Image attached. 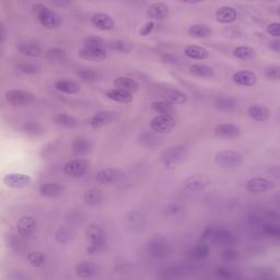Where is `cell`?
Segmentation results:
<instances>
[{
	"instance_id": "1",
	"label": "cell",
	"mask_w": 280,
	"mask_h": 280,
	"mask_svg": "<svg viewBox=\"0 0 280 280\" xmlns=\"http://www.w3.org/2000/svg\"><path fill=\"white\" fill-rule=\"evenodd\" d=\"M86 240H88V244L85 246V252L89 255H95L99 254L100 252L103 251V248L106 246L108 243V237L104 229L102 228L100 225L93 223L91 225L85 232Z\"/></svg>"
},
{
	"instance_id": "46",
	"label": "cell",
	"mask_w": 280,
	"mask_h": 280,
	"mask_svg": "<svg viewBox=\"0 0 280 280\" xmlns=\"http://www.w3.org/2000/svg\"><path fill=\"white\" fill-rule=\"evenodd\" d=\"M83 44L84 47L89 48H105L104 40L100 37H96V35H91V37L85 38Z\"/></svg>"
},
{
	"instance_id": "19",
	"label": "cell",
	"mask_w": 280,
	"mask_h": 280,
	"mask_svg": "<svg viewBox=\"0 0 280 280\" xmlns=\"http://www.w3.org/2000/svg\"><path fill=\"white\" fill-rule=\"evenodd\" d=\"M40 195L44 198H56L65 193V187L57 182H48L39 188Z\"/></svg>"
},
{
	"instance_id": "29",
	"label": "cell",
	"mask_w": 280,
	"mask_h": 280,
	"mask_svg": "<svg viewBox=\"0 0 280 280\" xmlns=\"http://www.w3.org/2000/svg\"><path fill=\"white\" fill-rule=\"evenodd\" d=\"M114 85H115V88L126 91V92L131 93V94L134 92H137L139 89L138 83H137L134 79H131L129 77H124V76H121V77H117L114 80Z\"/></svg>"
},
{
	"instance_id": "17",
	"label": "cell",
	"mask_w": 280,
	"mask_h": 280,
	"mask_svg": "<svg viewBox=\"0 0 280 280\" xmlns=\"http://www.w3.org/2000/svg\"><path fill=\"white\" fill-rule=\"evenodd\" d=\"M91 24L100 31H110L114 29L115 21L109 13L98 12L91 17Z\"/></svg>"
},
{
	"instance_id": "25",
	"label": "cell",
	"mask_w": 280,
	"mask_h": 280,
	"mask_svg": "<svg viewBox=\"0 0 280 280\" xmlns=\"http://www.w3.org/2000/svg\"><path fill=\"white\" fill-rule=\"evenodd\" d=\"M238 18L237 10L230 6L220 7L216 12V19L219 23L231 24L236 21Z\"/></svg>"
},
{
	"instance_id": "47",
	"label": "cell",
	"mask_w": 280,
	"mask_h": 280,
	"mask_svg": "<svg viewBox=\"0 0 280 280\" xmlns=\"http://www.w3.org/2000/svg\"><path fill=\"white\" fill-rule=\"evenodd\" d=\"M17 69L24 75H35L40 73V67L34 63H20L17 65Z\"/></svg>"
},
{
	"instance_id": "57",
	"label": "cell",
	"mask_w": 280,
	"mask_h": 280,
	"mask_svg": "<svg viewBox=\"0 0 280 280\" xmlns=\"http://www.w3.org/2000/svg\"><path fill=\"white\" fill-rule=\"evenodd\" d=\"M268 47H269V49H272L273 52L279 53L280 52V42L277 39L274 40H272V42H269Z\"/></svg>"
},
{
	"instance_id": "31",
	"label": "cell",
	"mask_w": 280,
	"mask_h": 280,
	"mask_svg": "<svg viewBox=\"0 0 280 280\" xmlns=\"http://www.w3.org/2000/svg\"><path fill=\"white\" fill-rule=\"evenodd\" d=\"M71 149H73L76 155L84 156L89 154L91 149H92V144H91L89 139L84 138V137H77L71 142Z\"/></svg>"
},
{
	"instance_id": "2",
	"label": "cell",
	"mask_w": 280,
	"mask_h": 280,
	"mask_svg": "<svg viewBox=\"0 0 280 280\" xmlns=\"http://www.w3.org/2000/svg\"><path fill=\"white\" fill-rule=\"evenodd\" d=\"M32 12L45 29L54 30L62 25V18L47 4L35 2L32 6Z\"/></svg>"
},
{
	"instance_id": "45",
	"label": "cell",
	"mask_w": 280,
	"mask_h": 280,
	"mask_svg": "<svg viewBox=\"0 0 280 280\" xmlns=\"http://www.w3.org/2000/svg\"><path fill=\"white\" fill-rule=\"evenodd\" d=\"M78 78L83 82H94L100 78V74L94 69H81L77 73Z\"/></svg>"
},
{
	"instance_id": "35",
	"label": "cell",
	"mask_w": 280,
	"mask_h": 280,
	"mask_svg": "<svg viewBox=\"0 0 280 280\" xmlns=\"http://www.w3.org/2000/svg\"><path fill=\"white\" fill-rule=\"evenodd\" d=\"M105 95H106V98L110 99L111 101L117 102V103L127 104V103H130V102L132 101L131 93H128V92H126V91H123L117 88L109 90Z\"/></svg>"
},
{
	"instance_id": "5",
	"label": "cell",
	"mask_w": 280,
	"mask_h": 280,
	"mask_svg": "<svg viewBox=\"0 0 280 280\" xmlns=\"http://www.w3.org/2000/svg\"><path fill=\"white\" fill-rule=\"evenodd\" d=\"M215 162L222 169H236L243 162V156L237 151L221 150L216 154Z\"/></svg>"
},
{
	"instance_id": "30",
	"label": "cell",
	"mask_w": 280,
	"mask_h": 280,
	"mask_svg": "<svg viewBox=\"0 0 280 280\" xmlns=\"http://www.w3.org/2000/svg\"><path fill=\"white\" fill-rule=\"evenodd\" d=\"M190 74L197 78L210 79L215 76V70L205 64H194L190 67Z\"/></svg>"
},
{
	"instance_id": "40",
	"label": "cell",
	"mask_w": 280,
	"mask_h": 280,
	"mask_svg": "<svg viewBox=\"0 0 280 280\" xmlns=\"http://www.w3.org/2000/svg\"><path fill=\"white\" fill-rule=\"evenodd\" d=\"M74 230L68 227H60L55 232V240L59 244H67L74 239Z\"/></svg>"
},
{
	"instance_id": "23",
	"label": "cell",
	"mask_w": 280,
	"mask_h": 280,
	"mask_svg": "<svg viewBox=\"0 0 280 280\" xmlns=\"http://www.w3.org/2000/svg\"><path fill=\"white\" fill-rule=\"evenodd\" d=\"M17 49L20 54L30 58H37L43 54L42 47L34 42H20L17 45Z\"/></svg>"
},
{
	"instance_id": "27",
	"label": "cell",
	"mask_w": 280,
	"mask_h": 280,
	"mask_svg": "<svg viewBox=\"0 0 280 280\" xmlns=\"http://www.w3.org/2000/svg\"><path fill=\"white\" fill-rule=\"evenodd\" d=\"M103 192H102L100 188L92 187L86 190L84 195H83V200L85 202V205H88L90 207H95L99 206L100 203L103 201Z\"/></svg>"
},
{
	"instance_id": "28",
	"label": "cell",
	"mask_w": 280,
	"mask_h": 280,
	"mask_svg": "<svg viewBox=\"0 0 280 280\" xmlns=\"http://www.w3.org/2000/svg\"><path fill=\"white\" fill-rule=\"evenodd\" d=\"M184 54L186 57L195 60H206L210 56L208 49L201 46H197V45H188L184 49Z\"/></svg>"
},
{
	"instance_id": "14",
	"label": "cell",
	"mask_w": 280,
	"mask_h": 280,
	"mask_svg": "<svg viewBox=\"0 0 280 280\" xmlns=\"http://www.w3.org/2000/svg\"><path fill=\"white\" fill-rule=\"evenodd\" d=\"M210 185V180L205 174H193L184 181V187L188 192H202Z\"/></svg>"
},
{
	"instance_id": "58",
	"label": "cell",
	"mask_w": 280,
	"mask_h": 280,
	"mask_svg": "<svg viewBox=\"0 0 280 280\" xmlns=\"http://www.w3.org/2000/svg\"><path fill=\"white\" fill-rule=\"evenodd\" d=\"M162 60L167 64H175L177 63V57L172 54H166L163 56V57H162Z\"/></svg>"
},
{
	"instance_id": "55",
	"label": "cell",
	"mask_w": 280,
	"mask_h": 280,
	"mask_svg": "<svg viewBox=\"0 0 280 280\" xmlns=\"http://www.w3.org/2000/svg\"><path fill=\"white\" fill-rule=\"evenodd\" d=\"M266 31L269 35H272L273 38L278 39L280 37V24L278 22H273L267 25Z\"/></svg>"
},
{
	"instance_id": "3",
	"label": "cell",
	"mask_w": 280,
	"mask_h": 280,
	"mask_svg": "<svg viewBox=\"0 0 280 280\" xmlns=\"http://www.w3.org/2000/svg\"><path fill=\"white\" fill-rule=\"evenodd\" d=\"M202 240L210 241L217 245L229 246L237 242V237L227 228H207L202 233Z\"/></svg>"
},
{
	"instance_id": "11",
	"label": "cell",
	"mask_w": 280,
	"mask_h": 280,
	"mask_svg": "<svg viewBox=\"0 0 280 280\" xmlns=\"http://www.w3.org/2000/svg\"><path fill=\"white\" fill-rule=\"evenodd\" d=\"M37 228H38L37 218L30 215L20 218L16 226L18 234L24 239L32 237L34 232L37 231Z\"/></svg>"
},
{
	"instance_id": "24",
	"label": "cell",
	"mask_w": 280,
	"mask_h": 280,
	"mask_svg": "<svg viewBox=\"0 0 280 280\" xmlns=\"http://www.w3.org/2000/svg\"><path fill=\"white\" fill-rule=\"evenodd\" d=\"M232 80L243 86H254L257 83V76L252 71L241 70L232 76Z\"/></svg>"
},
{
	"instance_id": "13",
	"label": "cell",
	"mask_w": 280,
	"mask_h": 280,
	"mask_svg": "<svg viewBox=\"0 0 280 280\" xmlns=\"http://www.w3.org/2000/svg\"><path fill=\"white\" fill-rule=\"evenodd\" d=\"M117 117V113L113 111H100L93 114L88 120V125L93 129H99L114 121Z\"/></svg>"
},
{
	"instance_id": "59",
	"label": "cell",
	"mask_w": 280,
	"mask_h": 280,
	"mask_svg": "<svg viewBox=\"0 0 280 280\" xmlns=\"http://www.w3.org/2000/svg\"><path fill=\"white\" fill-rule=\"evenodd\" d=\"M53 4L59 7H68L71 4V1H65V0H63V1H53Z\"/></svg>"
},
{
	"instance_id": "6",
	"label": "cell",
	"mask_w": 280,
	"mask_h": 280,
	"mask_svg": "<svg viewBox=\"0 0 280 280\" xmlns=\"http://www.w3.org/2000/svg\"><path fill=\"white\" fill-rule=\"evenodd\" d=\"M90 167V161L85 158H76L68 161L63 167L64 173L69 177L78 179L82 177Z\"/></svg>"
},
{
	"instance_id": "4",
	"label": "cell",
	"mask_w": 280,
	"mask_h": 280,
	"mask_svg": "<svg viewBox=\"0 0 280 280\" xmlns=\"http://www.w3.org/2000/svg\"><path fill=\"white\" fill-rule=\"evenodd\" d=\"M188 156V148L184 145L171 147L166 149L162 155V162L166 170H174L177 164L184 161Z\"/></svg>"
},
{
	"instance_id": "38",
	"label": "cell",
	"mask_w": 280,
	"mask_h": 280,
	"mask_svg": "<svg viewBox=\"0 0 280 280\" xmlns=\"http://www.w3.org/2000/svg\"><path fill=\"white\" fill-rule=\"evenodd\" d=\"M22 129L25 134L32 137H39L44 135L45 128L44 126L39 121H27L22 126Z\"/></svg>"
},
{
	"instance_id": "10",
	"label": "cell",
	"mask_w": 280,
	"mask_h": 280,
	"mask_svg": "<svg viewBox=\"0 0 280 280\" xmlns=\"http://www.w3.org/2000/svg\"><path fill=\"white\" fill-rule=\"evenodd\" d=\"M276 186L275 182L267 177H253V179L248 180L246 183V190L253 194H262V193H266L272 191Z\"/></svg>"
},
{
	"instance_id": "54",
	"label": "cell",
	"mask_w": 280,
	"mask_h": 280,
	"mask_svg": "<svg viewBox=\"0 0 280 280\" xmlns=\"http://www.w3.org/2000/svg\"><path fill=\"white\" fill-rule=\"evenodd\" d=\"M215 274L219 278H222V279H230L232 278V272L230 269L225 267V266H220V267H217L215 269Z\"/></svg>"
},
{
	"instance_id": "43",
	"label": "cell",
	"mask_w": 280,
	"mask_h": 280,
	"mask_svg": "<svg viewBox=\"0 0 280 280\" xmlns=\"http://www.w3.org/2000/svg\"><path fill=\"white\" fill-rule=\"evenodd\" d=\"M45 58L50 63H60L66 59V52L63 48L53 47L45 53Z\"/></svg>"
},
{
	"instance_id": "22",
	"label": "cell",
	"mask_w": 280,
	"mask_h": 280,
	"mask_svg": "<svg viewBox=\"0 0 280 280\" xmlns=\"http://www.w3.org/2000/svg\"><path fill=\"white\" fill-rule=\"evenodd\" d=\"M247 115L252 120L258 121V123H263V121H266L269 119V116H271V111H269L265 105L253 104L251 106H248Z\"/></svg>"
},
{
	"instance_id": "39",
	"label": "cell",
	"mask_w": 280,
	"mask_h": 280,
	"mask_svg": "<svg viewBox=\"0 0 280 280\" xmlns=\"http://www.w3.org/2000/svg\"><path fill=\"white\" fill-rule=\"evenodd\" d=\"M238 106L237 101L229 98V96H222L215 101V108L221 112H231Z\"/></svg>"
},
{
	"instance_id": "36",
	"label": "cell",
	"mask_w": 280,
	"mask_h": 280,
	"mask_svg": "<svg viewBox=\"0 0 280 280\" xmlns=\"http://www.w3.org/2000/svg\"><path fill=\"white\" fill-rule=\"evenodd\" d=\"M27 259H28L29 264L35 268L44 267L45 264H46L47 262L46 255H45V254L40 251H32V252L28 253Z\"/></svg>"
},
{
	"instance_id": "60",
	"label": "cell",
	"mask_w": 280,
	"mask_h": 280,
	"mask_svg": "<svg viewBox=\"0 0 280 280\" xmlns=\"http://www.w3.org/2000/svg\"><path fill=\"white\" fill-rule=\"evenodd\" d=\"M4 40H6V29H4V25L1 24V42L3 43Z\"/></svg>"
},
{
	"instance_id": "7",
	"label": "cell",
	"mask_w": 280,
	"mask_h": 280,
	"mask_svg": "<svg viewBox=\"0 0 280 280\" xmlns=\"http://www.w3.org/2000/svg\"><path fill=\"white\" fill-rule=\"evenodd\" d=\"M150 128L158 134H169L176 125V120L171 114H158L150 120Z\"/></svg>"
},
{
	"instance_id": "48",
	"label": "cell",
	"mask_w": 280,
	"mask_h": 280,
	"mask_svg": "<svg viewBox=\"0 0 280 280\" xmlns=\"http://www.w3.org/2000/svg\"><path fill=\"white\" fill-rule=\"evenodd\" d=\"M263 231L266 236L274 239H279L280 237V227L276 225V223H272V222L264 223Z\"/></svg>"
},
{
	"instance_id": "49",
	"label": "cell",
	"mask_w": 280,
	"mask_h": 280,
	"mask_svg": "<svg viewBox=\"0 0 280 280\" xmlns=\"http://www.w3.org/2000/svg\"><path fill=\"white\" fill-rule=\"evenodd\" d=\"M182 212V207L179 202H170L169 205L165 207L164 210V215L169 218H174L177 217Z\"/></svg>"
},
{
	"instance_id": "33",
	"label": "cell",
	"mask_w": 280,
	"mask_h": 280,
	"mask_svg": "<svg viewBox=\"0 0 280 280\" xmlns=\"http://www.w3.org/2000/svg\"><path fill=\"white\" fill-rule=\"evenodd\" d=\"M55 88L58 90L59 92H63L66 94H77L80 91L79 83L73 80H58L55 82Z\"/></svg>"
},
{
	"instance_id": "42",
	"label": "cell",
	"mask_w": 280,
	"mask_h": 280,
	"mask_svg": "<svg viewBox=\"0 0 280 280\" xmlns=\"http://www.w3.org/2000/svg\"><path fill=\"white\" fill-rule=\"evenodd\" d=\"M150 108L152 111H155L158 114H171L172 112L174 111V109H173V105L164 100H159V101L157 100V101L151 102Z\"/></svg>"
},
{
	"instance_id": "18",
	"label": "cell",
	"mask_w": 280,
	"mask_h": 280,
	"mask_svg": "<svg viewBox=\"0 0 280 280\" xmlns=\"http://www.w3.org/2000/svg\"><path fill=\"white\" fill-rule=\"evenodd\" d=\"M213 131H215V135L217 137H219V138H223V139L237 138V137H239L241 134L240 127L234 124H230V123L219 124L215 127V130Z\"/></svg>"
},
{
	"instance_id": "12",
	"label": "cell",
	"mask_w": 280,
	"mask_h": 280,
	"mask_svg": "<svg viewBox=\"0 0 280 280\" xmlns=\"http://www.w3.org/2000/svg\"><path fill=\"white\" fill-rule=\"evenodd\" d=\"M3 184L9 188H13V190H20V188L28 187L31 184L32 179L27 174L23 173H8L3 176L2 179Z\"/></svg>"
},
{
	"instance_id": "16",
	"label": "cell",
	"mask_w": 280,
	"mask_h": 280,
	"mask_svg": "<svg viewBox=\"0 0 280 280\" xmlns=\"http://www.w3.org/2000/svg\"><path fill=\"white\" fill-rule=\"evenodd\" d=\"M147 17H148L151 21H161V20H164L170 14V9L169 6L164 2H154L151 3L150 6L147 9Z\"/></svg>"
},
{
	"instance_id": "53",
	"label": "cell",
	"mask_w": 280,
	"mask_h": 280,
	"mask_svg": "<svg viewBox=\"0 0 280 280\" xmlns=\"http://www.w3.org/2000/svg\"><path fill=\"white\" fill-rule=\"evenodd\" d=\"M127 221L129 222V225L131 227H135V226H141V221H142V218L141 215L139 212L134 211V212H130L129 216L127 217Z\"/></svg>"
},
{
	"instance_id": "34",
	"label": "cell",
	"mask_w": 280,
	"mask_h": 280,
	"mask_svg": "<svg viewBox=\"0 0 280 280\" xmlns=\"http://www.w3.org/2000/svg\"><path fill=\"white\" fill-rule=\"evenodd\" d=\"M163 99L164 101L169 102V103L172 105H181V104L186 103L187 95L180 90L170 89V90H166L163 93Z\"/></svg>"
},
{
	"instance_id": "50",
	"label": "cell",
	"mask_w": 280,
	"mask_h": 280,
	"mask_svg": "<svg viewBox=\"0 0 280 280\" xmlns=\"http://www.w3.org/2000/svg\"><path fill=\"white\" fill-rule=\"evenodd\" d=\"M155 28H156V22L155 21H147L146 23H144L140 27L139 29V35L141 38H147L149 37V35L152 34V32L155 31Z\"/></svg>"
},
{
	"instance_id": "9",
	"label": "cell",
	"mask_w": 280,
	"mask_h": 280,
	"mask_svg": "<svg viewBox=\"0 0 280 280\" xmlns=\"http://www.w3.org/2000/svg\"><path fill=\"white\" fill-rule=\"evenodd\" d=\"M6 100L13 106H27L32 103L34 95L25 90L11 89L6 92Z\"/></svg>"
},
{
	"instance_id": "52",
	"label": "cell",
	"mask_w": 280,
	"mask_h": 280,
	"mask_svg": "<svg viewBox=\"0 0 280 280\" xmlns=\"http://www.w3.org/2000/svg\"><path fill=\"white\" fill-rule=\"evenodd\" d=\"M221 257L223 261H226V262H234V261H237L239 257H240V253L236 251V249L229 247L221 253Z\"/></svg>"
},
{
	"instance_id": "37",
	"label": "cell",
	"mask_w": 280,
	"mask_h": 280,
	"mask_svg": "<svg viewBox=\"0 0 280 280\" xmlns=\"http://www.w3.org/2000/svg\"><path fill=\"white\" fill-rule=\"evenodd\" d=\"M233 56L240 60H252L256 57V50L249 46H238L233 49Z\"/></svg>"
},
{
	"instance_id": "41",
	"label": "cell",
	"mask_w": 280,
	"mask_h": 280,
	"mask_svg": "<svg viewBox=\"0 0 280 280\" xmlns=\"http://www.w3.org/2000/svg\"><path fill=\"white\" fill-rule=\"evenodd\" d=\"M108 46L111 50L120 54H129L132 50V45L128 42H126V40H112V42L108 44Z\"/></svg>"
},
{
	"instance_id": "20",
	"label": "cell",
	"mask_w": 280,
	"mask_h": 280,
	"mask_svg": "<svg viewBox=\"0 0 280 280\" xmlns=\"http://www.w3.org/2000/svg\"><path fill=\"white\" fill-rule=\"evenodd\" d=\"M75 273L79 278L89 279L93 278L99 273V267L93 262L82 261L80 262L75 268Z\"/></svg>"
},
{
	"instance_id": "51",
	"label": "cell",
	"mask_w": 280,
	"mask_h": 280,
	"mask_svg": "<svg viewBox=\"0 0 280 280\" xmlns=\"http://www.w3.org/2000/svg\"><path fill=\"white\" fill-rule=\"evenodd\" d=\"M265 77L269 80H279L280 78V68L278 66H268L265 69Z\"/></svg>"
},
{
	"instance_id": "8",
	"label": "cell",
	"mask_w": 280,
	"mask_h": 280,
	"mask_svg": "<svg viewBox=\"0 0 280 280\" xmlns=\"http://www.w3.org/2000/svg\"><path fill=\"white\" fill-rule=\"evenodd\" d=\"M147 252L155 258H165L171 254V246L163 239L156 238L147 244Z\"/></svg>"
},
{
	"instance_id": "32",
	"label": "cell",
	"mask_w": 280,
	"mask_h": 280,
	"mask_svg": "<svg viewBox=\"0 0 280 280\" xmlns=\"http://www.w3.org/2000/svg\"><path fill=\"white\" fill-rule=\"evenodd\" d=\"M212 34V29L209 25L203 23H197L193 24L192 27L188 29V35L194 39H207Z\"/></svg>"
},
{
	"instance_id": "44",
	"label": "cell",
	"mask_w": 280,
	"mask_h": 280,
	"mask_svg": "<svg viewBox=\"0 0 280 280\" xmlns=\"http://www.w3.org/2000/svg\"><path fill=\"white\" fill-rule=\"evenodd\" d=\"M209 252H210V247L205 242L197 243L192 248V255L198 259H203L208 257Z\"/></svg>"
},
{
	"instance_id": "21",
	"label": "cell",
	"mask_w": 280,
	"mask_h": 280,
	"mask_svg": "<svg viewBox=\"0 0 280 280\" xmlns=\"http://www.w3.org/2000/svg\"><path fill=\"white\" fill-rule=\"evenodd\" d=\"M79 56L88 62H103L108 58V52L105 48L83 47L79 50Z\"/></svg>"
},
{
	"instance_id": "26",
	"label": "cell",
	"mask_w": 280,
	"mask_h": 280,
	"mask_svg": "<svg viewBox=\"0 0 280 280\" xmlns=\"http://www.w3.org/2000/svg\"><path fill=\"white\" fill-rule=\"evenodd\" d=\"M50 120L54 124L65 128H76L79 125L78 120L75 116L66 114V113H57L50 117Z\"/></svg>"
},
{
	"instance_id": "15",
	"label": "cell",
	"mask_w": 280,
	"mask_h": 280,
	"mask_svg": "<svg viewBox=\"0 0 280 280\" xmlns=\"http://www.w3.org/2000/svg\"><path fill=\"white\" fill-rule=\"evenodd\" d=\"M123 176V173L116 167H105L96 172L95 181L102 185H109L115 183Z\"/></svg>"
},
{
	"instance_id": "56",
	"label": "cell",
	"mask_w": 280,
	"mask_h": 280,
	"mask_svg": "<svg viewBox=\"0 0 280 280\" xmlns=\"http://www.w3.org/2000/svg\"><path fill=\"white\" fill-rule=\"evenodd\" d=\"M68 220L70 222L76 223V225H78V223H80L81 221L83 220V216H82V213H81L80 211H73V212L69 213V219H68Z\"/></svg>"
}]
</instances>
